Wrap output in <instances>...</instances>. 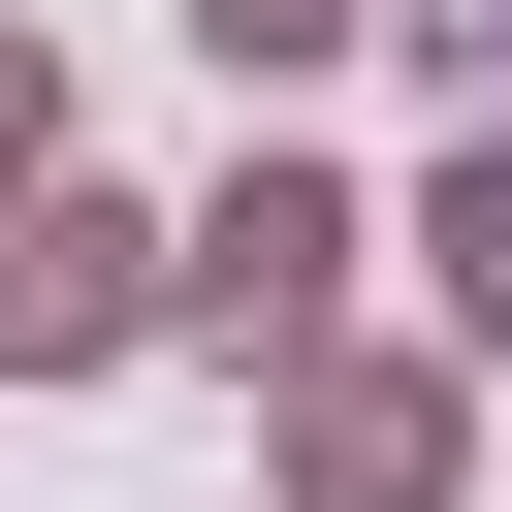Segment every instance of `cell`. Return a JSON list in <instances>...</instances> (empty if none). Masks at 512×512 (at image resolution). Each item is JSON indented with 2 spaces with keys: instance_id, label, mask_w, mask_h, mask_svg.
<instances>
[{
  "instance_id": "cell-1",
  "label": "cell",
  "mask_w": 512,
  "mask_h": 512,
  "mask_svg": "<svg viewBox=\"0 0 512 512\" xmlns=\"http://www.w3.org/2000/svg\"><path fill=\"white\" fill-rule=\"evenodd\" d=\"M192 320V224H128V192H32L0 224V384H96V352H160Z\"/></svg>"
},
{
  "instance_id": "cell-2",
  "label": "cell",
  "mask_w": 512,
  "mask_h": 512,
  "mask_svg": "<svg viewBox=\"0 0 512 512\" xmlns=\"http://www.w3.org/2000/svg\"><path fill=\"white\" fill-rule=\"evenodd\" d=\"M384 224H352V160H224V224H192V320L224 352H320V288H352Z\"/></svg>"
},
{
  "instance_id": "cell-3",
  "label": "cell",
  "mask_w": 512,
  "mask_h": 512,
  "mask_svg": "<svg viewBox=\"0 0 512 512\" xmlns=\"http://www.w3.org/2000/svg\"><path fill=\"white\" fill-rule=\"evenodd\" d=\"M288 384V512H448V352H256Z\"/></svg>"
},
{
  "instance_id": "cell-4",
  "label": "cell",
  "mask_w": 512,
  "mask_h": 512,
  "mask_svg": "<svg viewBox=\"0 0 512 512\" xmlns=\"http://www.w3.org/2000/svg\"><path fill=\"white\" fill-rule=\"evenodd\" d=\"M416 288H448V352H480V384H512V128H480V160H448V192H416Z\"/></svg>"
},
{
  "instance_id": "cell-5",
  "label": "cell",
  "mask_w": 512,
  "mask_h": 512,
  "mask_svg": "<svg viewBox=\"0 0 512 512\" xmlns=\"http://www.w3.org/2000/svg\"><path fill=\"white\" fill-rule=\"evenodd\" d=\"M192 32H224V96H288V64H352L384 0H192Z\"/></svg>"
},
{
  "instance_id": "cell-6",
  "label": "cell",
  "mask_w": 512,
  "mask_h": 512,
  "mask_svg": "<svg viewBox=\"0 0 512 512\" xmlns=\"http://www.w3.org/2000/svg\"><path fill=\"white\" fill-rule=\"evenodd\" d=\"M32 192H64V64L0 32V224H32Z\"/></svg>"
},
{
  "instance_id": "cell-7",
  "label": "cell",
  "mask_w": 512,
  "mask_h": 512,
  "mask_svg": "<svg viewBox=\"0 0 512 512\" xmlns=\"http://www.w3.org/2000/svg\"><path fill=\"white\" fill-rule=\"evenodd\" d=\"M480 64H512V0H480ZM480 128H512V96H480Z\"/></svg>"
}]
</instances>
